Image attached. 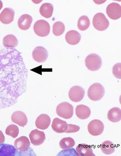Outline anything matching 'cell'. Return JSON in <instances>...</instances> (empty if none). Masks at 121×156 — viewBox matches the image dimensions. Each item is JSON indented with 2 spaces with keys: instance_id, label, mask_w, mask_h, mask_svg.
<instances>
[{
  "instance_id": "obj_27",
  "label": "cell",
  "mask_w": 121,
  "mask_h": 156,
  "mask_svg": "<svg viewBox=\"0 0 121 156\" xmlns=\"http://www.w3.org/2000/svg\"><path fill=\"white\" fill-rule=\"evenodd\" d=\"M90 21L87 16L84 15L79 18L78 22V27L81 31L86 30L89 27Z\"/></svg>"
},
{
  "instance_id": "obj_1",
  "label": "cell",
  "mask_w": 121,
  "mask_h": 156,
  "mask_svg": "<svg viewBox=\"0 0 121 156\" xmlns=\"http://www.w3.org/2000/svg\"><path fill=\"white\" fill-rule=\"evenodd\" d=\"M0 49V109L12 104L24 86V69L19 54Z\"/></svg>"
},
{
  "instance_id": "obj_33",
  "label": "cell",
  "mask_w": 121,
  "mask_h": 156,
  "mask_svg": "<svg viewBox=\"0 0 121 156\" xmlns=\"http://www.w3.org/2000/svg\"><path fill=\"white\" fill-rule=\"evenodd\" d=\"M2 8H3V3H2L1 1H0V10H1Z\"/></svg>"
},
{
  "instance_id": "obj_25",
  "label": "cell",
  "mask_w": 121,
  "mask_h": 156,
  "mask_svg": "<svg viewBox=\"0 0 121 156\" xmlns=\"http://www.w3.org/2000/svg\"><path fill=\"white\" fill-rule=\"evenodd\" d=\"M15 150L13 147L8 144H0V156H14Z\"/></svg>"
},
{
  "instance_id": "obj_18",
  "label": "cell",
  "mask_w": 121,
  "mask_h": 156,
  "mask_svg": "<svg viewBox=\"0 0 121 156\" xmlns=\"http://www.w3.org/2000/svg\"><path fill=\"white\" fill-rule=\"evenodd\" d=\"M31 145L30 140L28 137L22 136L18 138L14 141V146L17 150L20 152L27 150Z\"/></svg>"
},
{
  "instance_id": "obj_3",
  "label": "cell",
  "mask_w": 121,
  "mask_h": 156,
  "mask_svg": "<svg viewBox=\"0 0 121 156\" xmlns=\"http://www.w3.org/2000/svg\"><path fill=\"white\" fill-rule=\"evenodd\" d=\"M102 59L96 54H91L85 59V65L88 69L92 71L98 70L102 66Z\"/></svg>"
},
{
  "instance_id": "obj_19",
  "label": "cell",
  "mask_w": 121,
  "mask_h": 156,
  "mask_svg": "<svg viewBox=\"0 0 121 156\" xmlns=\"http://www.w3.org/2000/svg\"><path fill=\"white\" fill-rule=\"evenodd\" d=\"M81 39V35L80 33L75 30H70L65 35V40L68 44L76 45L78 44Z\"/></svg>"
},
{
  "instance_id": "obj_29",
  "label": "cell",
  "mask_w": 121,
  "mask_h": 156,
  "mask_svg": "<svg viewBox=\"0 0 121 156\" xmlns=\"http://www.w3.org/2000/svg\"><path fill=\"white\" fill-rule=\"evenodd\" d=\"M19 128L16 125L11 124L6 128L5 133L8 136H10L13 138H16L19 134Z\"/></svg>"
},
{
  "instance_id": "obj_15",
  "label": "cell",
  "mask_w": 121,
  "mask_h": 156,
  "mask_svg": "<svg viewBox=\"0 0 121 156\" xmlns=\"http://www.w3.org/2000/svg\"><path fill=\"white\" fill-rule=\"evenodd\" d=\"M51 127L55 133H65L68 129V123L59 118H55L53 119Z\"/></svg>"
},
{
  "instance_id": "obj_11",
  "label": "cell",
  "mask_w": 121,
  "mask_h": 156,
  "mask_svg": "<svg viewBox=\"0 0 121 156\" xmlns=\"http://www.w3.org/2000/svg\"><path fill=\"white\" fill-rule=\"evenodd\" d=\"M29 137L32 144L36 146L43 144L46 139L45 133L37 129L32 130L30 133Z\"/></svg>"
},
{
  "instance_id": "obj_26",
  "label": "cell",
  "mask_w": 121,
  "mask_h": 156,
  "mask_svg": "<svg viewBox=\"0 0 121 156\" xmlns=\"http://www.w3.org/2000/svg\"><path fill=\"white\" fill-rule=\"evenodd\" d=\"M75 141L72 137H68L63 138L59 142V146L61 149L63 150H68L74 147Z\"/></svg>"
},
{
  "instance_id": "obj_9",
  "label": "cell",
  "mask_w": 121,
  "mask_h": 156,
  "mask_svg": "<svg viewBox=\"0 0 121 156\" xmlns=\"http://www.w3.org/2000/svg\"><path fill=\"white\" fill-rule=\"evenodd\" d=\"M106 14L112 20H117L121 18V7L117 3L109 4L106 8Z\"/></svg>"
},
{
  "instance_id": "obj_31",
  "label": "cell",
  "mask_w": 121,
  "mask_h": 156,
  "mask_svg": "<svg viewBox=\"0 0 121 156\" xmlns=\"http://www.w3.org/2000/svg\"><path fill=\"white\" fill-rule=\"evenodd\" d=\"M80 127L78 125L68 124V129L66 130L65 133H77L78 131L80 130Z\"/></svg>"
},
{
  "instance_id": "obj_21",
  "label": "cell",
  "mask_w": 121,
  "mask_h": 156,
  "mask_svg": "<svg viewBox=\"0 0 121 156\" xmlns=\"http://www.w3.org/2000/svg\"><path fill=\"white\" fill-rule=\"evenodd\" d=\"M18 44L16 37L13 34H8L3 38V44L7 49H13L16 47Z\"/></svg>"
},
{
  "instance_id": "obj_8",
  "label": "cell",
  "mask_w": 121,
  "mask_h": 156,
  "mask_svg": "<svg viewBox=\"0 0 121 156\" xmlns=\"http://www.w3.org/2000/svg\"><path fill=\"white\" fill-rule=\"evenodd\" d=\"M85 90L82 87L75 86L71 87L68 93L70 100L74 102L81 101L84 97Z\"/></svg>"
},
{
  "instance_id": "obj_12",
  "label": "cell",
  "mask_w": 121,
  "mask_h": 156,
  "mask_svg": "<svg viewBox=\"0 0 121 156\" xmlns=\"http://www.w3.org/2000/svg\"><path fill=\"white\" fill-rule=\"evenodd\" d=\"M15 12L10 8H6L0 14V21L5 24H8L13 21Z\"/></svg>"
},
{
  "instance_id": "obj_2",
  "label": "cell",
  "mask_w": 121,
  "mask_h": 156,
  "mask_svg": "<svg viewBox=\"0 0 121 156\" xmlns=\"http://www.w3.org/2000/svg\"><path fill=\"white\" fill-rule=\"evenodd\" d=\"M105 94L104 87L99 83H95L89 87L87 92L89 98L93 101H98L104 97Z\"/></svg>"
},
{
  "instance_id": "obj_5",
  "label": "cell",
  "mask_w": 121,
  "mask_h": 156,
  "mask_svg": "<svg viewBox=\"0 0 121 156\" xmlns=\"http://www.w3.org/2000/svg\"><path fill=\"white\" fill-rule=\"evenodd\" d=\"M93 27L98 31H104L108 27L109 22L104 14L98 13L93 18Z\"/></svg>"
},
{
  "instance_id": "obj_28",
  "label": "cell",
  "mask_w": 121,
  "mask_h": 156,
  "mask_svg": "<svg viewBox=\"0 0 121 156\" xmlns=\"http://www.w3.org/2000/svg\"><path fill=\"white\" fill-rule=\"evenodd\" d=\"M65 25L63 22L61 21L55 22L53 25V34L56 36L61 35L65 31Z\"/></svg>"
},
{
  "instance_id": "obj_4",
  "label": "cell",
  "mask_w": 121,
  "mask_h": 156,
  "mask_svg": "<svg viewBox=\"0 0 121 156\" xmlns=\"http://www.w3.org/2000/svg\"><path fill=\"white\" fill-rule=\"evenodd\" d=\"M56 113L61 118L71 119L74 114V107L69 103L62 102L57 106Z\"/></svg>"
},
{
  "instance_id": "obj_17",
  "label": "cell",
  "mask_w": 121,
  "mask_h": 156,
  "mask_svg": "<svg viewBox=\"0 0 121 156\" xmlns=\"http://www.w3.org/2000/svg\"><path fill=\"white\" fill-rule=\"evenodd\" d=\"M75 114L80 119H87L91 115V110L84 105H79L75 108Z\"/></svg>"
},
{
  "instance_id": "obj_6",
  "label": "cell",
  "mask_w": 121,
  "mask_h": 156,
  "mask_svg": "<svg viewBox=\"0 0 121 156\" xmlns=\"http://www.w3.org/2000/svg\"><path fill=\"white\" fill-rule=\"evenodd\" d=\"M34 30L35 34L39 37H46L50 34V26L47 21L39 20L35 22Z\"/></svg>"
},
{
  "instance_id": "obj_22",
  "label": "cell",
  "mask_w": 121,
  "mask_h": 156,
  "mask_svg": "<svg viewBox=\"0 0 121 156\" xmlns=\"http://www.w3.org/2000/svg\"><path fill=\"white\" fill-rule=\"evenodd\" d=\"M108 118L111 122L117 123L121 119V109L118 107H114L108 112Z\"/></svg>"
},
{
  "instance_id": "obj_32",
  "label": "cell",
  "mask_w": 121,
  "mask_h": 156,
  "mask_svg": "<svg viewBox=\"0 0 121 156\" xmlns=\"http://www.w3.org/2000/svg\"><path fill=\"white\" fill-rule=\"evenodd\" d=\"M5 142L4 135L1 130H0V144H3Z\"/></svg>"
},
{
  "instance_id": "obj_10",
  "label": "cell",
  "mask_w": 121,
  "mask_h": 156,
  "mask_svg": "<svg viewBox=\"0 0 121 156\" xmlns=\"http://www.w3.org/2000/svg\"><path fill=\"white\" fill-rule=\"evenodd\" d=\"M32 56L34 60L36 62L43 63L47 60L48 53L45 48L39 46L35 48L32 53Z\"/></svg>"
},
{
  "instance_id": "obj_23",
  "label": "cell",
  "mask_w": 121,
  "mask_h": 156,
  "mask_svg": "<svg viewBox=\"0 0 121 156\" xmlns=\"http://www.w3.org/2000/svg\"><path fill=\"white\" fill-rule=\"evenodd\" d=\"M53 6L52 4L46 3L42 5L40 8L41 15L44 17L49 18L51 17L53 14Z\"/></svg>"
},
{
  "instance_id": "obj_16",
  "label": "cell",
  "mask_w": 121,
  "mask_h": 156,
  "mask_svg": "<svg viewBox=\"0 0 121 156\" xmlns=\"http://www.w3.org/2000/svg\"><path fill=\"white\" fill-rule=\"evenodd\" d=\"M33 22V18L28 14L21 15L18 20V26L21 30H27L31 27Z\"/></svg>"
},
{
  "instance_id": "obj_7",
  "label": "cell",
  "mask_w": 121,
  "mask_h": 156,
  "mask_svg": "<svg viewBox=\"0 0 121 156\" xmlns=\"http://www.w3.org/2000/svg\"><path fill=\"white\" fill-rule=\"evenodd\" d=\"M104 128L105 126L103 122L99 120H93L88 125L89 133L93 136L101 135L104 131Z\"/></svg>"
},
{
  "instance_id": "obj_30",
  "label": "cell",
  "mask_w": 121,
  "mask_h": 156,
  "mask_svg": "<svg viewBox=\"0 0 121 156\" xmlns=\"http://www.w3.org/2000/svg\"><path fill=\"white\" fill-rule=\"evenodd\" d=\"M121 64L118 63L116 64L112 67V74L116 78L120 80L121 78Z\"/></svg>"
},
{
  "instance_id": "obj_13",
  "label": "cell",
  "mask_w": 121,
  "mask_h": 156,
  "mask_svg": "<svg viewBox=\"0 0 121 156\" xmlns=\"http://www.w3.org/2000/svg\"><path fill=\"white\" fill-rule=\"evenodd\" d=\"M11 120L20 126L24 127L28 123V118L25 114L20 111L14 112L11 115Z\"/></svg>"
},
{
  "instance_id": "obj_20",
  "label": "cell",
  "mask_w": 121,
  "mask_h": 156,
  "mask_svg": "<svg viewBox=\"0 0 121 156\" xmlns=\"http://www.w3.org/2000/svg\"><path fill=\"white\" fill-rule=\"evenodd\" d=\"M76 152L80 156H95L91 146L85 144H81L76 147Z\"/></svg>"
},
{
  "instance_id": "obj_14",
  "label": "cell",
  "mask_w": 121,
  "mask_h": 156,
  "mask_svg": "<svg viewBox=\"0 0 121 156\" xmlns=\"http://www.w3.org/2000/svg\"><path fill=\"white\" fill-rule=\"evenodd\" d=\"M51 119L47 114H41L35 120V126L38 129L45 130L47 129L50 124Z\"/></svg>"
},
{
  "instance_id": "obj_24",
  "label": "cell",
  "mask_w": 121,
  "mask_h": 156,
  "mask_svg": "<svg viewBox=\"0 0 121 156\" xmlns=\"http://www.w3.org/2000/svg\"><path fill=\"white\" fill-rule=\"evenodd\" d=\"M101 150L105 155H111L115 151V145L109 140L104 141L101 146Z\"/></svg>"
}]
</instances>
